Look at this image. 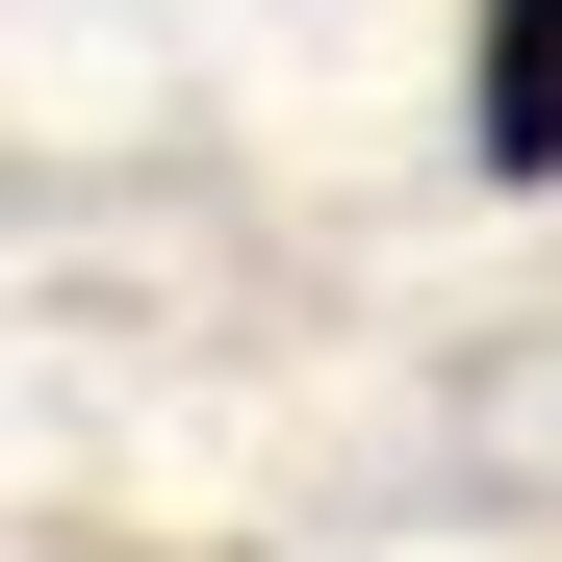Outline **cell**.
Returning a JSON list of instances; mask_svg holds the SVG:
<instances>
[{
	"label": "cell",
	"mask_w": 562,
	"mask_h": 562,
	"mask_svg": "<svg viewBox=\"0 0 562 562\" xmlns=\"http://www.w3.org/2000/svg\"><path fill=\"white\" fill-rule=\"evenodd\" d=\"M460 154H486V179H562V0H486V52H460Z\"/></svg>",
	"instance_id": "cell-1"
}]
</instances>
